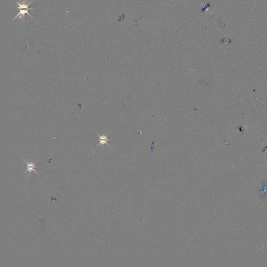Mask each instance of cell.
<instances>
[{
    "instance_id": "277c9868",
    "label": "cell",
    "mask_w": 267,
    "mask_h": 267,
    "mask_svg": "<svg viewBox=\"0 0 267 267\" xmlns=\"http://www.w3.org/2000/svg\"><path fill=\"white\" fill-rule=\"evenodd\" d=\"M263 188V189H261V192H261V193H263V194L262 195V196H263L264 195H266V193H265V191H266V192H267V185H264Z\"/></svg>"
},
{
    "instance_id": "7a4b0ae2",
    "label": "cell",
    "mask_w": 267,
    "mask_h": 267,
    "mask_svg": "<svg viewBox=\"0 0 267 267\" xmlns=\"http://www.w3.org/2000/svg\"><path fill=\"white\" fill-rule=\"evenodd\" d=\"M97 135H98L99 137V144L96 146V147H97L98 146H99L100 145H102V146H103L104 144H107L110 147V146L108 144V142L110 140H111L110 139H109L108 138V135L107 136H106L104 135H100L99 134H98V133H97Z\"/></svg>"
},
{
    "instance_id": "6da1fadb",
    "label": "cell",
    "mask_w": 267,
    "mask_h": 267,
    "mask_svg": "<svg viewBox=\"0 0 267 267\" xmlns=\"http://www.w3.org/2000/svg\"><path fill=\"white\" fill-rule=\"evenodd\" d=\"M34 0H32L31 2H30L29 3H28L27 4H26V3L24 2L23 4H20L18 2H16L17 4L18 5V8L19 9V13L14 18V20L17 18H18L19 16H20V18H22V19H24V15L25 14H27L28 15H29L33 19H34L35 21H36V19L33 17H32V16L29 14V13H28V11L29 10H33V9H35L36 8H28V6L32 3V2Z\"/></svg>"
},
{
    "instance_id": "3957f363",
    "label": "cell",
    "mask_w": 267,
    "mask_h": 267,
    "mask_svg": "<svg viewBox=\"0 0 267 267\" xmlns=\"http://www.w3.org/2000/svg\"><path fill=\"white\" fill-rule=\"evenodd\" d=\"M27 164V169L26 170V171L25 172L24 174L25 173H26L27 172H29V173H31L32 172H35L36 173H37L38 174V173L35 170V167H36V162L35 163H32V162H27L26 160H23Z\"/></svg>"
}]
</instances>
